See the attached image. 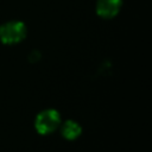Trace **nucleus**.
<instances>
[{
  "label": "nucleus",
  "instance_id": "nucleus-1",
  "mask_svg": "<svg viewBox=\"0 0 152 152\" xmlns=\"http://www.w3.org/2000/svg\"><path fill=\"white\" fill-rule=\"evenodd\" d=\"M61 124V115L55 109H45L40 112L34 120V128L39 134L46 135L55 132Z\"/></svg>",
  "mask_w": 152,
  "mask_h": 152
},
{
  "label": "nucleus",
  "instance_id": "nucleus-2",
  "mask_svg": "<svg viewBox=\"0 0 152 152\" xmlns=\"http://www.w3.org/2000/svg\"><path fill=\"white\" fill-rule=\"evenodd\" d=\"M26 37V26L21 21H8L0 26V39L4 44H17Z\"/></svg>",
  "mask_w": 152,
  "mask_h": 152
},
{
  "label": "nucleus",
  "instance_id": "nucleus-4",
  "mask_svg": "<svg viewBox=\"0 0 152 152\" xmlns=\"http://www.w3.org/2000/svg\"><path fill=\"white\" fill-rule=\"evenodd\" d=\"M61 133H62L63 138H65L66 140H75L81 135L82 128H81L80 124H77L76 121L68 120L62 125Z\"/></svg>",
  "mask_w": 152,
  "mask_h": 152
},
{
  "label": "nucleus",
  "instance_id": "nucleus-3",
  "mask_svg": "<svg viewBox=\"0 0 152 152\" xmlns=\"http://www.w3.org/2000/svg\"><path fill=\"white\" fill-rule=\"evenodd\" d=\"M121 5H122L121 0H97L96 12L101 18L109 19L119 13Z\"/></svg>",
  "mask_w": 152,
  "mask_h": 152
}]
</instances>
